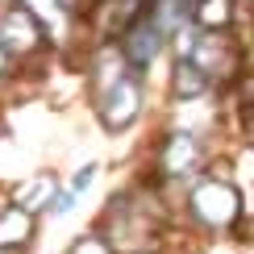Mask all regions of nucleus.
<instances>
[{"label": "nucleus", "instance_id": "423d86ee", "mask_svg": "<svg viewBox=\"0 0 254 254\" xmlns=\"http://www.w3.org/2000/svg\"><path fill=\"white\" fill-rule=\"evenodd\" d=\"M59 188H63V179L59 171H50V167H42V171L34 175H25L21 184L8 188V204H17V208H25V213H34V217H46L50 213V204H55V196H59Z\"/></svg>", "mask_w": 254, "mask_h": 254}, {"label": "nucleus", "instance_id": "ddd939ff", "mask_svg": "<svg viewBox=\"0 0 254 254\" xmlns=\"http://www.w3.org/2000/svg\"><path fill=\"white\" fill-rule=\"evenodd\" d=\"M246 29H254V0H246Z\"/></svg>", "mask_w": 254, "mask_h": 254}, {"label": "nucleus", "instance_id": "f03ea898", "mask_svg": "<svg viewBox=\"0 0 254 254\" xmlns=\"http://www.w3.org/2000/svg\"><path fill=\"white\" fill-rule=\"evenodd\" d=\"M88 100H92V117H96L100 129L109 137H121L146 117V109H150V79L129 71V75H121L113 88H104V92H96V96H88Z\"/></svg>", "mask_w": 254, "mask_h": 254}, {"label": "nucleus", "instance_id": "7ed1b4c3", "mask_svg": "<svg viewBox=\"0 0 254 254\" xmlns=\"http://www.w3.org/2000/svg\"><path fill=\"white\" fill-rule=\"evenodd\" d=\"M0 50L17 63L21 71H29L38 59L55 55L59 46L50 42V34L17 4V0H0Z\"/></svg>", "mask_w": 254, "mask_h": 254}, {"label": "nucleus", "instance_id": "dca6fc26", "mask_svg": "<svg viewBox=\"0 0 254 254\" xmlns=\"http://www.w3.org/2000/svg\"><path fill=\"white\" fill-rule=\"evenodd\" d=\"M0 254H4V250H0Z\"/></svg>", "mask_w": 254, "mask_h": 254}, {"label": "nucleus", "instance_id": "9d476101", "mask_svg": "<svg viewBox=\"0 0 254 254\" xmlns=\"http://www.w3.org/2000/svg\"><path fill=\"white\" fill-rule=\"evenodd\" d=\"M96 175H100V163H96V158H92V163H83L79 171L71 175V184H67V188H71V192L79 196V192H88V188H92V179H96Z\"/></svg>", "mask_w": 254, "mask_h": 254}, {"label": "nucleus", "instance_id": "f8f14e48", "mask_svg": "<svg viewBox=\"0 0 254 254\" xmlns=\"http://www.w3.org/2000/svg\"><path fill=\"white\" fill-rule=\"evenodd\" d=\"M17 75H21V67H17V63H13V59L4 55V50H0V83H8V79H17Z\"/></svg>", "mask_w": 254, "mask_h": 254}, {"label": "nucleus", "instance_id": "9b49d317", "mask_svg": "<svg viewBox=\"0 0 254 254\" xmlns=\"http://www.w3.org/2000/svg\"><path fill=\"white\" fill-rule=\"evenodd\" d=\"M75 204H79V196L71 192L67 184H63V188H59V196H55V204H50V213H46V217H71V208H75Z\"/></svg>", "mask_w": 254, "mask_h": 254}, {"label": "nucleus", "instance_id": "f257e3e1", "mask_svg": "<svg viewBox=\"0 0 254 254\" xmlns=\"http://www.w3.org/2000/svg\"><path fill=\"white\" fill-rule=\"evenodd\" d=\"M175 217L196 238H234L246 225V192L234 175L204 171L188 184L184 200L175 204Z\"/></svg>", "mask_w": 254, "mask_h": 254}, {"label": "nucleus", "instance_id": "4468645a", "mask_svg": "<svg viewBox=\"0 0 254 254\" xmlns=\"http://www.w3.org/2000/svg\"><path fill=\"white\" fill-rule=\"evenodd\" d=\"M137 254H167V250H137Z\"/></svg>", "mask_w": 254, "mask_h": 254}, {"label": "nucleus", "instance_id": "2eb2a0df", "mask_svg": "<svg viewBox=\"0 0 254 254\" xmlns=\"http://www.w3.org/2000/svg\"><path fill=\"white\" fill-rule=\"evenodd\" d=\"M92 4H100V0H92Z\"/></svg>", "mask_w": 254, "mask_h": 254}, {"label": "nucleus", "instance_id": "39448f33", "mask_svg": "<svg viewBox=\"0 0 254 254\" xmlns=\"http://www.w3.org/2000/svg\"><path fill=\"white\" fill-rule=\"evenodd\" d=\"M213 96H221V92L213 88V79L192 59H171V67H167V109L200 104V100H213Z\"/></svg>", "mask_w": 254, "mask_h": 254}, {"label": "nucleus", "instance_id": "0eeeda50", "mask_svg": "<svg viewBox=\"0 0 254 254\" xmlns=\"http://www.w3.org/2000/svg\"><path fill=\"white\" fill-rule=\"evenodd\" d=\"M38 238V217L25 208L0 200V250L4 254H25Z\"/></svg>", "mask_w": 254, "mask_h": 254}, {"label": "nucleus", "instance_id": "20e7f679", "mask_svg": "<svg viewBox=\"0 0 254 254\" xmlns=\"http://www.w3.org/2000/svg\"><path fill=\"white\" fill-rule=\"evenodd\" d=\"M113 42H117L125 67H129L133 75H146V79H150L154 63L167 55V38L158 34V25H154V21H146V17H133Z\"/></svg>", "mask_w": 254, "mask_h": 254}, {"label": "nucleus", "instance_id": "6e6552de", "mask_svg": "<svg viewBox=\"0 0 254 254\" xmlns=\"http://www.w3.org/2000/svg\"><path fill=\"white\" fill-rule=\"evenodd\" d=\"M17 4L25 8V13L34 17L42 29H46V34H50V42H55L59 50L67 46V25H75V21H71L67 13H63V8L55 4V0H17Z\"/></svg>", "mask_w": 254, "mask_h": 254}, {"label": "nucleus", "instance_id": "1a4fd4ad", "mask_svg": "<svg viewBox=\"0 0 254 254\" xmlns=\"http://www.w3.org/2000/svg\"><path fill=\"white\" fill-rule=\"evenodd\" d=\"M63 254H117V250H113L96 229H83V234H75V238L67 242V250H63Z\"/></svg>", "mask_w": 254, "mask_h": 254}]
</instances>
